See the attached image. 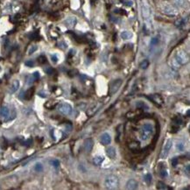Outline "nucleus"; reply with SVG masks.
I'll return each instance as SVG.
<instances>
[{"instance_id":"dca6fc26","label":"nucleus","mask_w":190,"mask_h":190,"mask_svg":"<svg viewBox=\"0 0 190 190\" xmlns=\"http://www.w3.org/2000/svg\"><path fill=\"white\" fill-rule=\"evenodd\" d=\"M129 148H130V150H131V151H138V150H139V148H140V144H139V142H138V141H132V142H131L130 144H129Z\"/></svg>"},{"instance_id":"473e14b6","label":"nucleus","mask_w":190,"mask_h":190,"mask_svg":"<svg viewBox=\"0 0 190 190\" xmlns=\"http://www.w3.org/2000/svg\"><path fill=\"white\" fill-rule=\"evenodd\" d=\"M36 50H37V47H36V46H32V47L30 48L29 51H28V54H34Z\"/></svg>"},{"instance_id":"2eb2a0df","label":"nucleus","mask_w":190,"mask_h":190,"mask_svg":"<svg viewBox=\"0 0 190 190\" xmlns=\"http://www.w3.org/2000/svg\"><path fill=\"white\" fill-rule=\"evenodd\" d=\"M20 81H18V80H15V81L13 82L12 86L10 87V93H12V94L15 93V92H16V91L19 89V88H20Z\"/></svg>"},{"instance_id":"bb28decb","label":"nucleus","mask_w":190,"mask_h":190,"mask_svg":"<svg viewBox=\"0 0 190 190\" xmlns=\"http://www.w3.org/2000/svg\"><path fill=\"white\" fill-rule=\"evenodd\" d=\"M34 170L36 172H42L43 170V166L41 163H37L35 166H34Z\"/></svg>"},{"instance_id":"79ce46f5","label":"nucleus","mask_w":190,"mask_h":190,"mask_svg":"<svg viewBox=\"0 0 190 190\" xmlns=\"http://www.w3.org/2000/svg\"><path fill=\"white\" fill-rule=\"evenodd\" d=\"M52 61H53L54 63H56V62L58 61V58H57L56 55H52Z\"/></svg>"},{"instance_id":"393cba45","label":"nucleus","mask_w":190,"mask_h":190,"mask_svg":"<svg viewBox=\"0 0 190 190\" xmlns=\"http://www.w3.org/2000/svg\"><path fill=\"white\" fill-rule=\"evenodd\" d=\"M152 176L151 173H147L145 176V181L147 185H150L152 183Z\"/></svg>"},{"instance_id":"f8f14e48","label":"nucleus","mask_w":190,"mask_h":190,"mask_svg":"<svg viewBox=\"0 0 190 190\" xmlns=\"http://www.w3.org/2000/svg\"><path fill=\"white\" fill-rule=\"evenodd\" d=\"M125 187H126L127 189H130V190L137 189V188H138V182H137V180H133V179L129 180L126 182Z\"/></svg>"},{"instance_id":"5701e85b","label":"nucleus","mask_w":190,"mask_h":190,"mask_svg":"<svg viewBox=\"0 0 190 190\" xmlns=\"http://www.w3.org/2000/svg\"><path fill=\"white\" fill-rule=\"evenodd\" d=\"M173 124L177 125V126H180L181 124H182V118L179 116H176L173 118Z\"/></svg>"},{"instance_id":"58836bf2","label":"nucleus","mask_w":190,"mask_h":190,"mask_svg":"<svg viewBox=\"0 0 190 190\" xmlns=\"http://www.w3.org/2000/svg\"><path fill=\"white\" fill-rule=\"evenodd\" d=\"M26 65L27 67H34V61H26Z\"/></svg>"},{"instance_id":"c85d7f7f","label":"nucleus","mask_w":190,"mask_h":190,"mask_svg":"<svg viewBox=\"0 0 190 190\" xmlns=\"http://www.w3.org/2000/svg\"><path fill=\"white\" fill-rule=\"evenodd\" d=\"M185 25V20H179L175 22V26L177 27H181Z\"/></svg>"},{"instance_id":"9b49d317","label":"nucleus","mask_w":190,"mask_h":190,"mask_svg":"<svg viewBox=\"0 0 190 190\" xmlns=\"http://www.w3.org/2000/svg\"><path fill=\"white\" fill-rule=\"evenodd\" d=\"M159 175L161 178H166L168 176V173H167V169L166 167V164L165 163H159Z\"/></svg>"},{"instance_id":"f3484780","label":"nucleus","mask_w":190,"mask_h":190,"mask_svg":"<svg viewBox=\"0 0 190 190\" xmlns=\"http://www.w3.org/2000/svg\"><path fill=\"white\" fill-rule=\"evenodd\" d=\"M65 24L68 27H74L76 24V19L75 18H68L66 21H65Z\"/></svg>"},{"instance_id":"a878e982","label":"nucleus","mask_w":190,"mask_h":190,"mask_svg":"<svg viewBox=\"0 0 190 190\" xmlns=\"http://www.w3.org/2000/svg\"><path fill=\"white\" fill-rule=\"evenodd\" d=\"M38 62H39V64H41V65L45 64V63L47 62V57L44 56V55H41V56L38 58Z\"/></svg>"},{"instance_id":"39448f33","label":"nucleus","mask_w":190,"mask_h":190,"mask_svg":"<svg viewBox=\"0 0 190 190\" xmlns=\"http://www.w3.org/2000/svg\"><path fill=\"white\" fill-rule=\"evenodd\" d=\"M172 145H173V142L171 139H167V141L166 142L165 145L163 146L162 148V151L160 152V155H159V158L162 159H165L167 158L168 154H169V152L172 148Z\"/></svg>"},{"instance_id":"a19ab883","label":"nucleus","mask_w":190,"mask_h":190,"mask_svg":"<svg viewBox=\"0 0 190 190\" xmlns=\"http://www.w3.org/2000/svg\"><path fill=\"white\" fill-rule=\"evenodd\" d=\"M38 34H36V33H34V34H31V36H30V38L32 39V40H35L36 38H38Z\"/></svg>"},{"instance_id":"c9c22d12","label":"nucleus","mask_w":190,"mask_h":190,"mask_svg":"<svg viewBox=\"0 0 190 190\" xmlns=\"http://www.w3.org/2000/svg\"><path fill=\"white\" fill-rule=\"evenodd\" d=\"M32 143H33V140L30 138V139H27L26 142H24V144H23V145H26V146H30V145H32Z\"/></svg>"},{"instance_id":"6ab92c4d","label":"nucleus","mask_w":190,"mask_h":190,"mask_svg":"<svg viewBox=\"0 0 190 190\" xmlns=\"http://www.w3.org/2000/svg\"><path fill=\"white\" fill-rule=\"evenodd\" d=\"M136 107H137L138 109H139V110H147L149 109V107H148L144 102H142V101L137 102V103H136Z\"/></svg>"},{"instance_id":"72a5a7b5","label":"nucleus","mask_w":190,"mask_h":190,"mask_svg":"<svg viewBox=\"0 0 190 190\" xmlns=\"http://www.w3.org/2000/svg\"><path fill=\"white\" fill-rule=\"evenodd\" d=\"M158 43H159V39H158L157 37L152 39V41H151V44H152V46H155V45H157Z\"/></svg>"},{"instance_id":"6e6552de","label":"nucleus","mask_w":190,"mask_h":190,"mask_svg":"<svg viewBox=\"0 0 190 190\" xmlns=\"http://www.w3.org/2000/svg\"><path fill=\"white\" fill-rule=\"evenodd\" d=\"M101 105H102V103H101V102H98V103H96L92 104V105L88 109V110H87V115L89 116V117H92V116L100 109Z\"/></svg>"},{"instance_id":"9d476101","label":"nucleus","mask_w":190,"mask_h":190,"mask_svg":"<svg viewBox=\"0 0 190 190\" xmlns=\"http://www.w3.org/2000/svg\"><path fill=\"white\" fill-rule=\"evenodd\" d=\"M100 141L101 143L103 145H108L109 144H110L111 142V137L109 133L107 132H104L101 135V138H100Z\"/></svg>"},{"instance_id":"f704fd0d","label":"nucleus","mask_w":190,"mask_h":190,"mask_svg":"<svg viewBox=\"0 0 190 190\" xmlns=\"http://www.w3.org/2000/svg\"><path fill=\"white\" fill-rule=\"evenodd\" d=\"M185 173L187 175V177H189V175H190V166L189 165H187V166L185 168Z\"/></svg>"},{"instance_id":"f03ea898","label":"nucleus","mask_w":190,"mask_h":190,"mask_svg":"<svg viewBox=\"0 0 190 190\" xmlns=\"http://www.w3.org/2000/svg\"><path fill=\"white\" fill-rule=\"evenodd\" d=\"M104 186L107 189H117L119 186L118 178L116 175H110L105 179Z\"/></svg>"},{"instance_id":"c756f323","label":"nucleus","mask_w":190,"mask_h":190,"mask_svg":"<svg viewBox=\"0 0 190 190\" xmlns=\"http://www.w3.org/2000/svg\"><path fill=\"white\" fill-rule=\"evenodd\" d=\"M184 147H185V145L182 143V142H178L177 143V149L179 151H183L184 150Z\"/></svg>"},{"instance_id":"4468645a","label":"nucleus","mask_w":190,"mask_h":190,"mask_svg":"<svg viewBox=\"0 0 190 190\" xmlns=\"http://www.w3.org/2000/svg\"><path fill=\"white\" fill-rule=\"evenodd\" d=\"M34 92H35V88L34 87H32L30 88L28 90H27V92L25 93V99L26 100H30L32 99V97L34 96Z\"/></svg>"},{"instance_id":"7ed1b4c3","label":"nucleus","mask_w":190,"mask_h":190,"mask_svg":"<svg viewBox=\"0 0 190 190\" xmlns=\"http://www.w3.org/2000/svg\"><path fill=\"white\" fill-rule=\"evenodd\" d=\"M175 60L180 65H186L189 61V55L184 50H180L175 54Z\"/></svg>"},{"instance_id":"4c0bfd02","label":"nucleus","mask_w":190,"mask_h":190,"mask_svg":"<svg viewBox=\"0 0 190 190\" xmlns=\"http://www.w3.org/2000/svg\"><path fill=\"white\" fill-rule=\"evenodd\" d=\"M33 77L35 79V80H39L40 79V73L39 72H34L33 74Z\"/></svg>"},{"instance_id":"cd10ccee","label":"nucleus","mask_w":190,"mask_h":190,"mask_svg":"<svg viewBox=\"0 0 190 190\" xmlns=\"http://www.w3.org/2000/svg\"><path fill=\"white\" fill-rule=\"evenodd\" d=\"M56 105H57V103H53V102H52V101H50V102H48V103L45 104V106H46L47 108L50 109V110H51V109H53V108H54Z\"/></svg>"},{"instance_id":"ea45409f","label":"nucleus","mask_w":190,"mask_h":190,"mask_svg":"<svg viewBox=\"0 0 190 190\" xmlns=\"http://www.w3.org/2000/svg\"><path fill=\"white\" fill-rule=\"evenodd\" d=\"M46 72L48 74V75H53V73L54 72V70L53 69V68H48L47 70H46Z\"/></svg>"},{"instance_id":"20e7f679","label":"nucleus","mask_w":190,"mask_h":190,"mask_svg":"<svg viewBox=\"0 0 190 190\" xmlns=\"http://www.w3.org/2000/svg\"><path fill=\"white\" fill-rule=\"evenodd\" d=\"M147 99H149L152 103H154L158 107H162L164 104V100L162 96L159 94H152L146 96Z\"/></svg>"},{"instance_id":"b1692460","label":"nucleus","mask_w":190,"mask_h":190,"mask_svg":"<svg viewBox=\"0 0 190 190\" xmlns=\"http://www.w3.org/2000/svg\"><path fill=\"white\" fill-rule=\"evenodd\" d=\"M149 61H147V60H144L141 63H140V65H139V67H140V68H142V69H146L148 67H149Z\"/></svg>"},{"instance_id":"1a4fd4ad","label":"nucleus","mask_w":190,"mask_h":190,"mask_svg":"<svg viewBox=\"0 0 190 190\" xmlns=\"http://www.w3.org/2000/svg\"><path fill=\"white\" fill-rule=\"evenodd\" d=\"M93 146H94V141H93L92 138H87L83 143V148H84V151L87 153L91 152V151L93 149Z\"/></svg>"},{"instance_id":"f257e3e1","label":"nucleus","mask_w":190,"mask_h":190,"mask_svg":"<svg viewBox=\"0 0 190 190\" xmlns=\"http://www.w3.org/2000/svg\"><path fill=\"white\" fill-rule=\"evenodd\" d=\"M153 132V128L152 126L150 124H145L141 129H140V131H139V137H140V139L143 140V141H146L150 138V137L152 136Z\"/></svg>"},{"instance_id":"2f4dec72","label":"nucleus","mask_w":190,"mask_h":190,"mask_svg":"<svg viewBox=\"0 0 190 190\" xmlns=\"http://www.w3.org/2000/svg\"><path fill=\"white\" fill-rule=\"evenodd\" d=\"M51 164H52L53 166H54V167H58V166H60V162H59V160H57V159H53V160H51Z\"/></svg>"},{"instance_id":"aec40b11","label":"nucleus","mask_w":190,"mask_h":190,"mask_svg":"<svg viewBox=\"0 0 190 190\" xmlns=\"http://www.w3.org/2000/svg\"><path fill=\"white\" fill-rule=\"evenodd\" d=\"M9 115V109L6 106L2 107L0 109V116H2L3 117H6Z\"/></svg>"},{"instance_id":"0eeeda50","label":"nucleus","mask_w":190,"mask_h":190,"mask_svg":"<svg viewBox=\"0 0 190 190\" xmlns=\"http://www.w3.org/2000/svg\"><path fill=\"white\" fill-rule=\"evenodd\" d=\"M58 110L63 115L68 116L72 112V106L68 103H62L58 105Z\"/></svg>"},{"instance_id":"a211bd4d","label":"nucleus","mask_w":190,"mask_h":190,"mask_svg":"<svg viewBox=\"0 0 190 190\" xmlns=\"http://www.w3.org/2000/svg\"><path fill=\"white\" fill-rule=\"evenodd\" d=\"M103 161H104V157L103 156H96L93 159V163H94L95 166H101Z\"/></svg>"},{"instance_id":"423d86ee","label":"nucleus","mask_w":190,"mask_h":190,"mask_svg":"<svg viewBox=\"0 0 190 190\" xmlns=\"http://www.w3.org/2000/svg\"><path fill=\"white\" fill-rule=\"evenodd\" d=\"M122 85V80L121 79H117V80H114L110 84V88H109V94L110 96L114 95L116 92H117V90L119 89V88Z\"/></svg>"},{"instance_id":"e433bc0d","label":"nucleus","mask_w":190,"mask_h":190,"mask_svg":"<svg viewBox=\"0 0 190 190\" xmlns=\"http://www.w3.org/2000/svg\"><path fill=\"white\" fill-rule=\"evenodd\" d=\"M115 13H119V14H124V15H125V14H126V12H125L124 10L119 9V10H115Z\"/></svg>"},{"instance_id":"412c9836","label":"nucleus","mask_w":190,"mask_h":190,"mask_svg":"<svg viewBox=\"0 0 190 190\" xmlns=\"http://www.w3.org/2000/svg\"><path fill=\"white\" fill-rule=\"evenodd\" d=\"M131 37H132V34L128 31H124L121 34V38L123 40H130Z\"/></svg>"},{"instance_id":"ddd939ff","label":"nucleus","mask_w":190,"mask_h":190,"mask_svg":"<svg viewBox=\"0 0 190 190\" xmlns=\"http://www.w3.org/2000/svg\"><path fill=\"white\" fill-rule=\"evenodd\" d=\"M106 154L107 156L111 159H114L116 158V155H117V151H116V148L113 147V146H109L107 149H106Z\"/></svg>"},{"instance_id":"7c9ffc66","label":"nucleus","mask_w":190,"mask_h":190,"mask_svg":"<svg viewBox=\"0 0 190 190\" xmlns=\"http://www.w3.org/2000/svg\"><path fill=\"white\" fill-rule=\"evenodd\" d=\"M171 162H172V165H173V167H175V166L178 165V163H179V159H178V158L174 157L173 159H172Z\"/></svg>"},{"instance_id":"4be33fe9","label":"nucleus","mask_w":190,"mask_h":190,"mask_svg":"<svg viewBox=\"0 0 190 190\" xmlns=\"http://www.w3.org/2000/svg\"><path fill=\"white\" fill-rule=\"evenodd\" d=\"M157 188H158V189H161V190L171 189L170 187H168L167 185H166V184H165L164 182H162V181H159V182L157 183Z\"/></svg>"}]
</instances>
